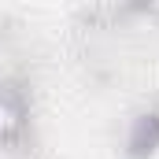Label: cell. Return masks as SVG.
<instances>
[{
    "instance_id": "1",
    "label": "cell",
    "mask_w": 159,
    "mask_h": 159,
    "mask_svg": "<svg viewBox=\"0 0 159 159\" xmlns=\"http://www.w3.org/2000/svg\"><path fill=\"white\" fill-rule=\"evenodd\" d=\"M26 119H30V111H26L22 93L11 85H0V144H11L26 129Z\"/></svg>"
}]
</instances>
